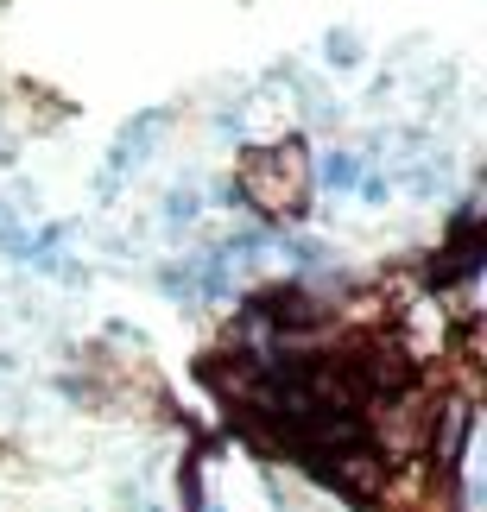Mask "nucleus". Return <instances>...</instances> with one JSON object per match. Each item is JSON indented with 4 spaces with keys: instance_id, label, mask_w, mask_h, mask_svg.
<instances>
[{
    "instance_id": "1",
    "label": "nucleus",
    "mask_w": 487,
    "mask_h": 512,
    "mask_svg": "<svg viewBox=\"0 0 487 512\" xmlns=\"http://www.w3.org/2000/svg\"><path fill=\"white\" fill-rule=\"evenodd\" d=\"M241 196L260 215H272V222H285V215H304V196H310V165H304V152L298 140H279V146H266V152H247V165H241Z\"/></svg>"
},
{
    "instance_id": "2",
    "label": "nucleus",
    "mask_w": 487,
    "mask_h": 512,
    "mask_svg": "<svg viewBox=\"0 0 487 512\" xmlns=\"http://www.w3.org/2000/svg\"><path fill=\"white\" fill-rule=\"evenodd\" d=\"M165 127H171V114H165V108H152V114H140L133 127H121V140L108 146V177H102V190H114L127 171H140V165L152 159V146L165 140Z\"/></svg>"
},
{
    "instance_id": "3",
    "label": "nucleus",
    "mask_w": 487,
    "mask_h": 512,
    "mask_svg": "<svg viewBox=\"0 0 487 512\" xmlns=\"http://www.w3.org/2000/svg\"><path fill=\"white\" fill-rule=\"evenodd\" d=\"M323 475L342 487V494L355 500H374L386 487V462L374 456V449H336V456H323Z\"/></svg>"
},
{
    "instance_id": "4",
    "label": "nucleus",
    "mask_w": 487,
    "mask_h": 512,
    "mask_svg": "<svg viewBox=\"0 0 487 512\" xmlns=\"http://www.w3.org/2000/svg\"><path fill=\"white\" fill-rule=\"evenodd\" d=\"M197 215H203V190L197 184H178V190L165 196V234H184Z\"/></svg>"
},
{
    "instance_id": "5",
    "label": "nucleus",
    "mask_w": 487,
    "mask_h": 512,
    "mask_svg": "<svg viewBox=\"0 0 487 512\" xmlns=\"http://www.w3.org/2000/svg\"><path fill=\"white\" fill-rule=\"evenodd\" d=\"M317 177H323V190H355L367 171H361L355 152H323V159H317Z\"/></svg>"
},
{
    "instance_id": "6",
    "label": "nucleus",
    "mask_w": 487,
    "mask_h": 512,
    "mask_svg": "<svg viewBox=\"0 0 487 512\" xmlns=\"http://www.w3.org/2000/svg\"><path fill=\"white\" fill-rule=\"evenodd\" d=\"M323 64L329 70H361V32H348V26L323 32Z\"/></svg>"
},
{
    "instance_id": "7",
    "label": "nucleus",
    "mask_w": 487,
    "mask_h": 512,
    "mask_svg": "<svg viewBox=\"0 0 487 512\" xmlns=\"http://www.w3.org/2000/svg\"><path fill=\"white\" fill-rule=\"evenodd\" d=\"M203 512H222V506H203Z\"/></svg>"
}]
</instances>
